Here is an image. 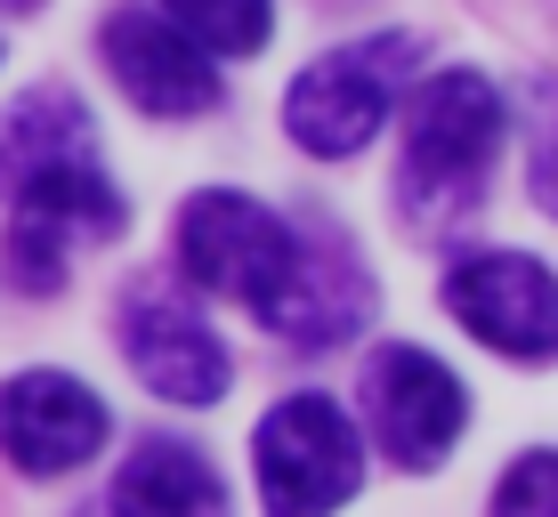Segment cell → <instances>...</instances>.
<instances>
[{
  "instance_id": "6da1fadb",
  "label": "cell",
  "mask_w": 558,
  "mask_h": 517,
  "mask_svg": "<svg viewBox=\"0 0 558 517\" xmlns=\"http://www.w3.org/2000/svg\"><path fill=\"white\" fill-rule=\"evenodd\" d=\"M0 186H9V275L25 283V292H57L73 243L122 235V195L89 170V146L82 155L25 162Z\"/></svg>"
},
{
  "instance_id": "7a4b0ae2",
  "label": "cell",
  "mask_w": 558,
  "mask_h": 517,
  "mask_svg": "<svg viewBox=\"0 0 558 517\" xmlns=\"http://www.w3.org/2000/svg\"><path fill=\"white\" fill-rule=\"evenodd\" d=\"M494 155H502V98H494V82L429 73L405 106V202L421 219L470 202Z\"/></svg>"
},
{
  "instance_id": "3957f363",
  "label": "cell",
  "mask_w": 558,
  "mask_h": 517,
  "mask_svg": "<svg viewBox=\"0 0 558 517\" xmlns=\"http://www.w3.org/2000/svg\"><path fill=\"white\" fill-rule=\"evenodd\" d=\"M413 57H421L413 33H373V41H349V49L316 57V65L292 82V98H283V130L324 162L373 146V130L389 122L397 82L413 73Z\"/></svg>"
},
{
  "instance_id": "277c9868",
  "label": "cell",
  "mask_w": 558,
  "mask_h": 517,
  "mask_svg": "<svg viewBox=\"0 0 558 517\" xmlns=\"http://www.w3.org/2000/svg\"><path fill=\"white\" fill-rule=\"evenodd\" d=\"M179 259L203 292L243 299L252 316H267L300 267V235L252 195H195L179 219Z\"/></svg>"
},
{
  "instance_id": "5b68a950",
  "label": "cell",
  "mask_w": 558,
  "mask_h": 517,
  "mask_svg": "<svg viewBox=\"0 0 558 517\" xmlns=\"http://www.w3.org/2000/svg\"><path fill=\"white\" fill-rule=\"evenodd\" d=\"M267 517H324L356 493V429L332 396H292L252 436Z\"/></svg>"
},
{
  "instance_id": "8992f818",
  "label": "cell",
  "mask_w": 558,
  "mask_h": 517,
  "mask_svg": "<svg viewBox=\"0 0 558 517\" xmlns=\"http://www.w3.org/2000/svg\"><path fill=\"white\" fill-rule=\"evenodd\" d=\"M446 308L470 323L494 356H526V364L558 356V275L526 251L461 259L453 283H446Z\"/></svg>"
},
{
  "instance_id": "52a82bcc",
  "label": "cell",
  "mask_w": 558,
  "mask_h": 517,
  "mask_svg": "<svg viewBox=\"0 0 558 517\" xmlns=\"http://www.w3.org/2000/svg\"><path fill=\"white\" fill-rule=\"evenodd\" d=\"M364 405H373L380 445L405 469H437L446 445L461 436V380L421 348H380L364 372Z\"/></svg>"
},
{
  "instance_id": "ba28073f",
  "label": "cell",
  "mask_w": 558,
  "mask_h": 517,
  "mask_svg": "<svg viewBox=\"0 0 558 517\" xmlns=\"http://www.w3.org/2000/svg\"><path fill=\"white\" fill-rule=\"evenodd\" d=\"M106 445V405L65 372H25L0 389V453L33 477L82 469Z\"/></svg>"
},
{
  "instance_id": "9c48e42d",
  "label": "cell",
  "mask_w": 558,
  "mask_h": 517,
  "mask_svg": "<svg viewBox=\"0 0 558 517\" xmlns=\"http://www.w3.org/2000/svg\"><path fill=\"white\" fill-rule=\"evenodd\" d=\"M106 65H113V82H122L146 113H170V122L219 106V73H210V57L186 41L179 25H162V16L122 9L106 25Z\"/></svg>"
},
{
  "instance_id": "30bf717a",
  "label": "cell",
  "mask_w": 558,
  "mask_h": 517,
  "mask_svg": "<svg viewBox=\"0 0 558 517\" xmlns=\"http://www.w3.org/2000/svg\"><path fill=\"white\" fill-rule=\"evenodd\" d=\"M122 332H130V372H138L154 396H170V405H210V396L227 389V348L179 299H138Z\"/></svg>"
},
{
  "instance_id": "8fae6325",
  "label": "cell",
  "mask_w": 558,
  "mask_h": 517,
  "mask_svg": "<svg viewBox=\"0 0 558 517\" xmlns=\"http://www.w3.org/2000/svg\"><path fill=\"white\" fill-rule=\"evenodd\" d=\"M259 323H276L292 348H332V340H349L364 323V275H356V267H332L324 251H307V243H300L292 283H283V299Z\"/></svg>"
},
{
  "instance_id": "7c38bea8",
  "label": "cell",
  "mask_w": 558,
  "mask_h": 517,
  "mask_svg": "<svg viewBox=\"0 0 558 517\" xmlns=\"http://www.w3.org/2000/svg\"><path fill=\"white\" fill-rule=\"evenodd\" d=\"M113 502H122V517H227V493H219V477H210V461L186 453V445H170V436H154V445L130 453Z\"/></svg>"
},
{
  "instance_id": "4fadbf2b",
  "label": "cell",
  "mask_w": 558,
  "mask_h": 517,
  "mask_svg": "<svg viewBox=\"0 0 558 517\" xmlns=\"http://www.w3.org/2000/svg\"><path fill=\"white\" fill-rule=\"evenodd\" d=\"M162 9H170V25H179L203 57L210 49H219V57H252V49H267V25H276L267 0H162Z\"/></svg>"
},
{
  "instance_id": "5bb4252c",
  "label": "cell",
  "mask_w": 558,
  "mask_h": 517,
  "mask_svg": "<svg viewBox=\"0 0 558 517\" xmlns=\"http://www.w3.org/2000/svg\"><path fill=\"white\" fill-rule=\"evenodd\" d=\"M494 517H558V453H518L494 485Z\"/></svg>"
},
{
  "instance_id": "9a60e30c",
  "label": "cell",
  "mask_w": 558,
  "mask_h": 517,
  "mask_svg": "<svg viewBox=\"0 0 558 517\" xmlns=\"http://www.w3.org/2000/svg\"><path fill=\"white\" fill-rule=\"evenodd\" d=\"M534 202L558 219V122H550V138L534 146Z\"/></svg>"
},
{
  "instance_id": "2e32d148",
  "label": "cell",
  "mask_w": 558,
  "mask_h": 517,
  "mask_svg": "<svg viewBox=\"0 0 558 517\" xmlns=\"http://www.w3.org/2000/svg\"><path fill=\"white\" fill-rule=\"evenodd\" d=\"M0 9H41V0H0Z\"/></svg>"
}]
</instances>
